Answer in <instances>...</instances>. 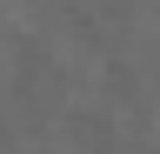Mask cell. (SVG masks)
Wrapping results in <instances>:
<instances>
[{
    "mask_svg": "<svg viewBox=\"0 0 160 154\" xmlns=\"http://www.w3.org/2000/svg\"><path fill=\"white\" fill-rule=\"evenodd\" d=\"M73 141L93 147V154H113V121L107 114H73Z\"/></svg>",
    "mask_w": 160,
    "mask_h": 154,
    "instance_id": "1",
    "label": "cell"
},
{
    "mask_svg": "<svg viewBox=\"0 0 160 154\" xmlns=\"http://www.w3.org/2000/svg\"><path fill=\"white\" fill-rule=\"evenodd\" d=\"M100 81H107V94H113V101H133V94H140V81H133V67L120 61V54L107 61V74H100Z\"/></svg>",
    "mask_w": 160,
    "mask_h": 154,
    "instance_id": "2",
    "label": "cell"
}]
</instances>
